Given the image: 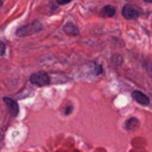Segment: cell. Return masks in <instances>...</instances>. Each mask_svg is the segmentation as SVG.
<instances>
[{
  "mask_svg": "<svg viewBox=\"0 0 152 152\" xmlns=\"http://www.w3.org/2000/svg\"><path fill=\"white\" fill-rule=\"evenodd\" d=\"M148 63H150V65H147V64H146V70H147L148 75L152 77V62H148Z\"/></svg>",
  "mask_w": 152,
  "mask_h": 152,
  "instance_id": "30bf717a",
  "label": "cell"
},
{
  "mask_svg": "<svg viewBox=\"0 0 152 152\" xmlns=\"http://www.w3.org/2000/svg\"><path fill=\"white\" fill-rule=\"evenodd\" d=\"M30 82L34 86H38V87H45V86L50 84L51 80H50V76L45 71H37V72L31 75Z\"/></svg>",
  "mask_w": 152,
  "mask_h": 152,
  "instance_id": "7a4b0ae2",
  "label": "cell"
},
{
  "mask_svg": "<svg viewBox=\"0 0 152 152\" xmlns=\"http://www.w3.org/2000/svg\"><path fill=\"white\" fill-rule=\"evenodd\" d=\"M132 97H133V100H135L138 103H140L142 106H147L150 103V99L147 97V95H145L144 93H141L139 90H133Z\"/></svg>",
  "mask_w": 152,
  "mask_h": 152,
  "instance_id": "277c9868",
  "label": "cell"
},
{
  "mask_svg": "<svg viewBox=\"0 0 152 152\" xmlns=\"http://www.w3.org/2000/svg\"><path fill=\"white\" fill-rule=\"evenodd\" d=\"M121 13H122V15H124L126 19H129V20H133V19H138V18H139V15H140V12H139V10H138L135 6L131 5V4H127V5H125V6L122 7V11H121Z\"/></svg>",
  "mask_w": 152,
  "mask_h": 152,
  "instance_id": "3957f363",
  "label": "cell"
},
{
  "mask_svg": "<svg viewBox=\"0 0 152 152\" xmlns=\"http://www.w3.org/2000/svg\"><path fill=\"white\" fill-rule=\"evenodd\" d=\"M138 126H139V122L135 118H131L126 121V128L127 129H135Z\"/></svg>",
  "mask_w": 152,
  "mask_h": 152,
  "instance_id": "ba28073f",
  "label": "cell"
},
{
  "mask_svg": "<svg viewBox=\"0 0 152 152\" xmlns=\"http://www.w3.org/2000/svg\"><path fill=\"white\" fill-rule=\"evenodd\" d=\"M4 102L7 104V107H8L10 112H11V114H12L13 116H17L18 113H19V106H18V103H17L14 100L10 99V97H4Z\"/></svg>",
  "mask_w": 152,
  "mask_h": 152,
  "instance_id": "5b68a950",
  "label": "cell"
},
{
  "mask_svg": "<svg viewBox=\"0 0 152 152\" xmlns=\"http://www.w3.org/2000/svg\"><path fill=\"white\" fill-rule=\"evenodd\" d=\"M63 31H64L68 36H72V37L78 36V30H77V27H76L72 23H66V24L64 25V27H63Z\"/></svg>",
  "mask_w": 152,
  "mask_h": 152,
  "instance_id": "8992f818",
  "label": "cell"
},
{
  "mask_svg": "<svg viewBox=\"0 0 152 152\" xmlns=\"http://www.w3.org/2000/svg\"><path fill=\"white\" fill-rule=\"evenodd\" d=\"M0 6H1V0H0Z\"/></svg>",
  "mask_w": 152,
  "mask_h": 152,
  "instance_id": "5bb4252c",
  "label": "cell"
},
{
  "mask_svg": "<svg viewBox=\"0 0 152 152\" xmlns=\"http://www.w3.org/2000/svg\"><path fill=\"white\" fill-rule=\"evenodd\" d=\"M115 7L114 6H110V5H107L104 6L102 10H101V15L103 17H113L115 14Z\"/></svg>",
  "mask_w": 152,
  "mask_h": 152,
  "instance_id": "52a82bcc",
  "label": "cell"
},
{
  "mask_svg": "<svg viewBox=\"0 0 152 152\" xmlns=\"http://www.w3.org/2000/svg\"><path fill=\"white\" fill-rule=\"evenodd\" d=\"M70 1H72V0H56V2L59 5H65V4H69Z\"/></svg>",
  "mask_w": 152,
  "mask_h": 152,
  "instance_id": "8fae6325",
  "label": "cell"
},
{
  "mask_svg": "<svg viewBox=\"0 0 152 152\" xmlns=\"http://www.w3.org/2000/svg\"><path fill=\"white\" fill-rule=\"evenodd\" d=\"M146 2H152V0H145Z\"/></svg>",
  "mask_w": 152,
  "mask_h": 152,
  "instance_id": "4fadbf2b",
  "label": "cell"
},
{
  "mask_svg": "<svg viewBox=\"0 0 152 152\" xmlns=\"http://www.w3.org/2000/svg\"><path fill=\"white\" fill-rule=\"evenodd\" d=\"M43 30V25L42 23L39 21H32L30 24H26L21 27H19L15 32V34L18 37H26V36H31V34H34L39 31Z\"/></svg>",
  "mask_w": 152,
  "mask_h": 152,
  "instance_id": "6da1fadb",
  "label": "cell"
},
{
  "mask_svg": "<svg viewBox=\"0 0 152 152\" xmlns=\"http://www.w3.org/2000/svg\"><path fill=\"white\" fill-rule=\"evenodd\" d=\"M71 108H72V107H71V106H69V107H68V109H65V114H69V113L71 112Z\"/></svg>",
  "mask_w": 152,
  "mask_h": 152,
  "instance_id": "7c38bea8",
  "label": "cell"
},
{
  "mask_svg": "<svg viewBox=\"0 0 152 152\" xmlns=\"http://www.w3.org/2000/svg\"><path fill=\"white\" fill-rule=\"evenodd\" d=\"M5 51H6V45L2 40H0V56L5 55Z\"/></svg>",
  "mask_w": 152,
  "mask_h": 152,
  "instance_id": "9c48e42d",
  "label": "cell"
}]
</instances>
